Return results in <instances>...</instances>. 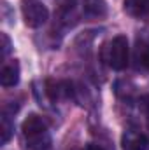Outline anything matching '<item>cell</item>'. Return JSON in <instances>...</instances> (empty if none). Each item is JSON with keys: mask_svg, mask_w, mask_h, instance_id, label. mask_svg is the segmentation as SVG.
Wrapping results in <instances>:
<instances>
[{"mask_svg": "<svg viewBox=\"0 0 149 150\" xmlns=\"http://www.w3.org/2000/svg\"><path fill=\"white\" fill-rule=\"evenodd\" d=\"M0 42H2V52H0V56H2V59H5L7 58V54L11 52V40L9 37L5 35V33H0Z\"/></svg>", "mask_w": 149, "mask_h": 150, "instance_id": "cell-10", "label": "cell"}, {"mask_svg": "<svg viewBox=\"0 0 149 150\" xmlns=\"http://www.w3.org/2000/svg\"><path fill=\"white\" fill-rule=\"evenodd\" d=\"M128 56H130V47H128V38L125 35L114 37L102 49V58L112 70H125L128 67Z\"/></svg>", "mask_w": 149, "mask_h": 150, "instance_id": "cell-2", "label": "cell"}, {"mask_svg": "<svg viewBox=\"0 0 149 150\" xmlns=\"http://www.w3.org/2000/svg\"><path fill=\"white\" fill-rule=\"evenodd\" d=\"M84 150H105V149H104L102 145H97V143H90V145H88V147H86Z\"/></svg>", "mask_w": 149, "mask_h": 150, "instance_id": "cell-11", "label": "cell"}, {"mask_svg": "<svg viewBox=\"0 0 149 150\" xmlns=\"http://www.w3.org/2000/svg\"><path fill=\"white\" fill-rule=\"evenodd\" d=\"M148 129H149V117H148Z\"/></svg>", "mask_w": 149, "mask_h": 150, "instance_id": "cell-12", "label": "cell"}, {"mask_svg": "<svg viewBox=\"0 0 149 150\" xmlns=\"http://www.w3.org/2000/svg\"><path fill=\"white\" fill-rule=\"evenodd\" d=\"M21 14H23L25 25L30 28L42 26L49 18L47 7L39 0H21Z\"/></svg>", "mask_w": 149, "mask_h": 150, "instance_id": "cell-3", "label": "cell"}, {"mask_svg": "<svg viewBox=\"0 0 149 150\" xmlns=\"http://www.w3.org/2000/svg\"><path fill=\"white\" fill-rule=\"evenodd\" d=\"M21 134L25 147L28 150H51V136L47 124L35 113L28 115L21 126Z\"/></svg>", "mask_w": 149, "mask_h": 150, "instance_id": "cell-1", "label": "cell"}, {"mask_svg": "<svg viewBox=\"0 0 149 150\" xmlns=\"http://www.w3.org/2000/svg\"><path fill=\"white\" fill-rule=\"evenodd\" d=\"M12 129H14L12 122H11L9 117L4 113L2 119H0V143H2V145H5V143L11 140V136H12Z\"/></svg>", "mask_w": 149, "mask_h": 150, "instance_id": "cell-9", "label": "cell"}, {"mask_svg": "<svg viewBox=\"0 0 149 150\" xmlns=\"http://www.w3.org/2000/svg\"><path fill=\"white\" fill-rule=\"evenodd\" d=\"M82 12L91 19H100L107 16L105 0H82Z\"/></svg>", "mask_w": 149, "mask_h": 150, "instance_id": "cell-7", "label": "cell"}, {"mask_svg": "<svg viewBox=\"0 0 149 150\" xmlns=\"http://www.w3.org/2000/svg\"><path fill=\"white\" fill-rule=\"evenodd\" d=\"M19 82V65L18 61L5 63L0 72V84L4 87H12Z\"/></svg>", "mask_w": 149, "mask_h": 150, "instance_id": "cell-6", "label": "cell"}, {"mask_svg": "<svg viewBox=\"0 0 149 150\" xmlns=\"http://www.w3.org/2000/svg\"><path fill=\"white\" fill-rule=\"evenodd\" d=\"M125 11L135 18L146 16L149 14V0H125Z\"/></svg>", "mask_w": 149, "mask_h": 150, "instance_id": "cell-8", "label": "cell"}, {"mask_svg": "<svg viewBox=\"0 0 149 150\" xmlns=\"http://www.w3.org/2000/svg\"><path fill=\"white\" fill-rule=\"evenodd\" d=\"M133 59L137 68L149 72V33L144 32L135 38V49H133Z\"/></svg>", "mask_w": 149, "mask_h": 150, "instance_id": "cell-4", "label": "cell"}, {"mask_svg": "<svg viewBox=\"0 0 149 150\" xmlns=\"http://www.w3.org/2000/svg\"><path fill=\"white\" fill-rule=\"evenodd\" d=\"M123 150H149V140L137 129H128L121 136Z\"/></svg>", "mask_w": 149, "mask_h": 150, "instance_id": "cell-5", "label": "cell"}]
</instances>
